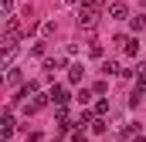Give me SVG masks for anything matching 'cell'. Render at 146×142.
I'll use <instances>...</instances> for the list:
<instances>
[{"mask_svg": "<svg viewBox=\"0 0 146 142\" xmlns=\"http://www.w3.org/2000/svg\"><path fill=\"white\" fill-rule=\"evenodd\" d=\"M72 142H88V135H85V132L78 129V132H75V135H72Z\"/></svg>", "mask_w": 146, "mask_h": 142, "instance_id": "cell-15", "label": "cell"}, {"mask_svg": "<svg viewBox=\"0 0 146 142\" xmlns=\"http://www.w3.org/2000/svg\"><path fill=\"white\" fill-rule=\"evenodd\" d=\"M21 81V71L17 68H7V85H17Z\"/></svg>", "mask_w": 146, "mask_h": 142, "instance_id": "cell-9", "label": "cell"}, {"mask_svg": "<svg viewBox=\"0 0 146 142\" xmlns=\"http://www.w3.org/2000/svg\"><path fill=\"white\" fill-rule=\"evenodd\" d=\"M44 68L51 71V74H54L58 68H65V58H44Z\"/></svg>", "mask_w": 146, "mask_h": 142, "instance_id": "cell-7", "label": "cell"}, {"mask_svg": "<svg viewBox=\"0 0 146 142\" xmlns=\"http://www.w3.org/2000/svg\"><path fill=\"white\" fill-rule=\"evenodd\" d=\"M126 142H146L143 135H126Z\"/></svg>", "mask_w": 146, "mask_h": 142, "instance_id": "cell-16", "label": "cell"}, {"mask_svg": "<svg viewBox=\"0 0 146 142\" xmlns=\"http://www.w3.org/2000/svg\"><path fill=\"white\" fill-rule=\"evenodd\" d=\"M109 17L112 20H126V17H129V7H126L122 0H115V3H109Z\"/></svg>", "mask_w": 146, "mask_h": 142, "instance_id": "cell-2", "label": "cell"}, {"mask_svg": "<svg viewBox=\"0 0 146 142\" xmlns=\"http://www.w3.org/2000/svg\"><path fill=\"white\" fill-rule=\"evenodd\" d=\"M139 3H143V7H146V0H139Z\"/></svg>", "mask_w": 146, "mask_h": 142, "instance_id": "cell-17", "label": "cell"}, {"mask_svg": "<svg viewBox=\"0 0 146 142\" xmlns=\"http://www.w3.org/2000/svg\"><path fill=\"white\" fill-rule=\"evenodd\" d=\"M102 71H106V74H119V64H115V61H106Z\"/></svg>", "mask_w": 146, "mask_h": 142, "instance_id": "cell-12", "label": "cell"}, {"mask_svg": "<svg viewBox=\"0 0 146 142\" xmlns=\"http://www.w3.org/2000/svg\"><path fill=\"white\" fill-rule=\"evenodd\" d=\"M92 132H95V135H102V132H106V122H102V115L92 122Z\"/></svg>", "mask_w": 146, "mask_h": 142, "instance_id": "cell-10", "label": "cell"}, {"mask_svg": "<svg viewBox=\"0 0 146 142\" xmlns=\"http://www.w3.org/2000/svg\"><path fill=\"white\" fill-rule=\"evenodd\" d=\"M0 125H3V139H10V135H14V115H10V112H3Z\"/></svg>", "mask_w": 146, "mask_h": 142, "instance_id": "cell-5", "label": "cell"}, {"mask_svg": "<svg viewBox=\"0 0 146 142\" xmlns=\"http://www.w3.org/2000/svg\"><path fill=\"white\" fill-rule=\"evenodd\" d=\"M0 10H3V17H10L14 14V0H0Z\"/></svg>", "mask_w": 146, "mask_h": 142, "instance_id": "cell-11", "label": "cell"}, {"mask_svg": "<svg viewBox=\"0 0 146 142\" xmlns=\"http://www.w3.org/2000/svg\"><path fill=\"white\" fill-rule=\"evenodd\" d=\"M82 78H85V68H82V64H72V68H68V81H72V85H78Z\"/></svg>", "mask_w": 146, "mask_h": 142, "instance_id": "cell-6", "label": "cell"}, {"mask_svg": "<svg viewBox=\"0 0 146 142\" xmlns=\"http://www.w3.org/2000/svg\"><path fill=\"white\" fill-rule=\"evenodd\" d=\"M95 24H99V10L78 3V27H95Z\"/></svg>", "mask_w": 146, "mask_h": 142, "instance_id": "cell-1", "label": "cell"}, {"mask_svg": "<svg viewBox=\"0 0 146 142\" xmlns=\"http://www.w3.org/2000/svg\"><path fill=\"white\" fill-rule=\"evenodd\" d=\"M88 54L92 58H102V44H88Z\"/></svg>", "mask_w": 146, "mask_h": 142, "instance_id": "cell-14", "label": "cell"}, {"mask_svg": "<svg viewBox=\"0 0 146 142\" xmlns=\"http://www.w3.org/2000/svg\"><path fill=\"white\" fill-rule=\"evenodd\" d=\"M129 27H133V34H139V31L146 27V17H139V14H136V17H129Z\"/></svg>", "mask_w": 146, "mask_h": 142, "instance_id": "cell-8", "label": "cell"}, {"mask_svg": "<svg viewBox=\"0 0 146 142\" xmlns=\"http://www.w3.org/2000/svg\"><path fill=\"white\" fill-rule=\"evenodd\" d=\"M106 112H109V102H106V98H102V102H95V115H106Z\"/></svg>", "mask_w": 146, "mask_h": 142, "instance_id": "cell-13", "label": "cell"}, {"mask_svg": "<svg viewBox=\"0 0 146 142\" xmlns=\"http://www.w3.org/2000/svg\"><path fill=\"white\" fill-rule=\"evenodd\" d=\"M119 44H126V54H129V58H136V54H139V41H136V37H122Z\"/></svg>", "mask_w": 146, "mask_h": 142, "instance_id": "cell-4", "label": "cell"}, {"mask_svg": "<svg viewBox=\"0 0 146 142\" xmlns=\"http://www.w3.org/2000/svg\"><path fill=\"white\" fill-rule=\"evenodd\" d=\"M48 95H51V102H54V105H68V88H65V85H54Z\"/></svg>", "mask_w": 146, "mask_h": 142, "instance_id": "cell-3", "label": "cell"}]
</instances>
